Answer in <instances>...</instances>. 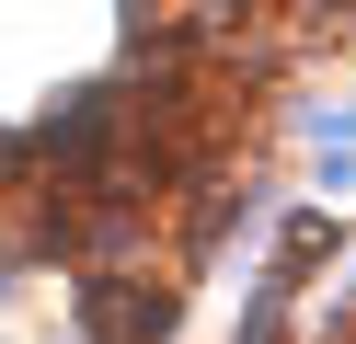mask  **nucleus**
<instances>
[]
</instances>
